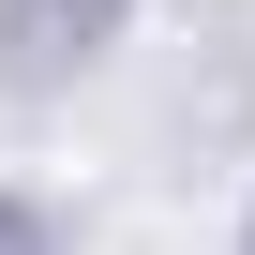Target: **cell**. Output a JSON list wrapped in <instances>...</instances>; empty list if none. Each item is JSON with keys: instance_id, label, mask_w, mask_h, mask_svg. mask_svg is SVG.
Segmentation results:
<instances>
[{"instance_id": "obj_1", "label": "cell", "mask_w": 255, "mask_h": 255, "mask_svg": "<svg viewBox=\"0 0 255 255\" xmlns=\"http://www.w3.org/2000/svg\"><path fill=\"white\" fill-rule=\"evenodd\" d=\"M0 255H45V240H30V210H0Z\"/></svg>"}]
</instances>
